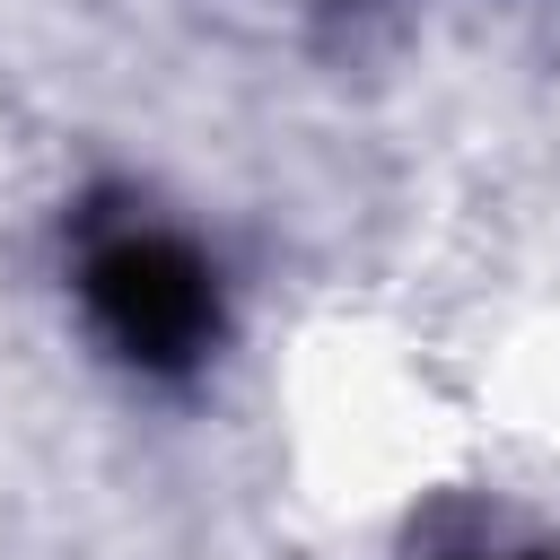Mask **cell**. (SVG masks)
Here are the masks:
<instances>
[{
    "instance_id": "cell-1",
    "label": "cell",
    "mask_w": 560,
    "mask_h": 560,
    "mask_svg": "<svg viewBox=\"0 0 560 560\" xmlns=\"http://www.w3.org/2000/svg\"><path fill=\"white\" fill-rule=\"evenodd\" d=\"M79 289L96 332L149 376H184L219 341V280L166 228H105L79 262Z\"/></svg>"
},
{
    "instance_id": "cell-2",
    "label": "cell",
    "mask_w": 560,
    "mask_h": 560,
    "mask_svg": "<svg viewBox=\"0 0 560 560\" xmlns=\"http://www.w3.org/2000/svg\"><path fill=\"white\" fill-rule=\"evenodd\" d=\"M472 560H560V551H472Z\"/></svg>"
}]
</instances>
